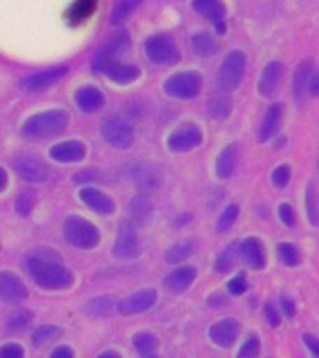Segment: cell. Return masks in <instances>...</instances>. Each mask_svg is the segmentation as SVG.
Here are the masks:
<instances>
[{
	"instance_id": "1",
	"label": "cell",
	"mask_w": 319,
	"mask_h": 358,
	"mask_svg": "<svg viewBox=\"0 0 319 358\" xmlns=\"http://www.w3.org/2000/svg\"><path fill=\"white\" fill-rule=\"evenodd\" d=\"M24 268L38 287L47 291L66 289L73 284L71 271L62 263L56 252L38 248L28 252L24 257Z\"/></svg>"
},
{
	"instance_id": "2",
	"label": "cell",
	"mask_w": 319,
	"mask_h": 358,
	"mask_svg": "<svg viewBox=\"0 0 319 358\" xmlns=\"http://www.w3.org/2000/svg\"><path fill=\"white\" fill-rule=\"evenodd\" d=\"M67 122H69V116L66 110L39 112L22 123L21 134L22 138L30 140V142H39V140L50 138V136L62 133L67 127Z\"/></svg>"
},
{
	"instance_id": "3",
	"label": "cell",
	"mask_w": 319,
	"mask_h": 358,
	"mask_svg": "<svg viewBox=\"0 0 319 358\" xmlns=\"http://www.w3.org/2000/svg\"><path fill=\"white\" fill-rule=\"evenodd\" d=\"M64 237L75 248L92 250L99 245V229L80 217H69L64 220Z\"/></svg>"
},
{
	"instance_id": "4",
	"label": "cell",
	"mask_w": 319,
	"mask_h": 358,
	"mask_svg": "<svg viewBox=\"0 0 319 358\" xmlns=\"http://www.w3.org/2000/svg\"><path fill=\"white\" fill-rule=\"evenodd\" d=\"M146 55L155 66H173L179 62L178 45L166 34H155L146 41Z\"/></svg>"
},
{
	"instance_id": "5",
	"label": "cell",
	"mask_w": 319,
	"mask_h": 358,
	"mask_svg": "<svg viewBox=\"0 0 319 358\" xmlns=\"http://www.w3.org/2000/svg\"><path fill=\"white\" fill-rule=\"evenodd\" d=\"M92 67H94L95 73H101V75H105L116 84H123V86L134 83L140 77L139 67L131 66V64H118L114 58L106 55L97 56Z\"/></svg>"
},
{
	"instance_id": "6",
	"label": "cell",
	"mask_w": 319,
	"mask_h": 358,
	"mask_svg": "<svg viewBox=\"0 0 319 358\" xmlns=\"http://www.w3.org/2000/svg\"><path fill=\"white\" fill-rule=\"evenodd\" d=\"M246 66V56L241 50H232L224 58L222 66L218 69V86L226 92H234L243 80Z\"/></svg>"
},
{
	"instance_id": "7",
	"label": "cell",
	"mask_w": 319,
	"mask_h": 358,
	"mask_svg": "<svg viewBox=\"0 0 319 358\" xmlns=\"http://www.w3.org/2000/svg\"><path fill=\"white\" fill-rule=\"evenodd\" d=\"M101 134L103 138L118 150H127L134 142V129L125 120L118 116L105 117L101 123Z\"/></svg>"
},
{
	"instance_id": "8",
	"label": "cell",
	"mask_w": 319,
	"mask_h": 358,
	"mask_svg": "<svg viewBox=\"0 0 319 358\" xmlns=\"http://www.w3.org/2000/svg\"><path fill=\"white\" fill-rule=\"evenodd\" d=\"M201 90V77L198 73H178L164 83V92L176 99H194Z\"/></svg>"
},
{
	"instance_id": "9",
	"label": "cell",
	"mask_w": 319,
	"mask_h": 358,
	"mask_svg": "<svg viewBox=\"0 0 319 358\" xmlns=\"http://www.w3.org/2000/svg\"><path fill=\"white\" fill-rule=\"evenodd\" d=\"M140 254V245H139V235H136V228L133 222H125L123 220L120 224L116 234V243H114V256L123 262H131L134 257H139Z\"/></svg>"
},
{
	"instance_id": "10",
	"label": "cell",
	"mask_w": 319,
	"mask_h": 358,
	"mask_svg": "<svg viewBox=\"0 0 319 358\" xmlns=\"http://www.w3.org/2000/svg\"><path fill=\"white\" fill-rule=\"evenodd\" d=\"M13 168H15L17 176L28 183H45L50 179L49 168L45 166L43 162L30 155H19L13 159Z\"/></svg>"
},
{
	"instance_id": "11",
	"label": "cell",
	"mask_w": 319,
	"mask_h": 358,
	"mask_svg": "<svg viewBox=\"0 0 319 358\" xmlns=\"http://www.w3.org/2000/svg\"><path fill=\"white\" fill-rule=\"evenodd\" d=\"M168 150L176 151V153H183V151H190L198 148L201 144V131L200 127H196L194 123H187L176 129L170 138H168Z\"/></svg>"
},
{
	"instance_id": "12",
	"label": "cell",
	"mask_w": 319,
	"mask_h": 358,
	"mask_svg": "<svg viewBox=\"0 0 319 358\" xmlns=\"http://www.w3.org/2000/svg\"><path fill=\"white\" fill-rule=\"evenodd\" d=\"M67 66H56L50 69H43L39 73H32L27 78L21 80V88L24 92H41V90L49 88L52 84H56L60 78L66 77Z\"/></svg>"
},
{
	"instance_id": "13",
	"label": "cell",
	"mask_w": 319,
	"mask_h": 358,
	"mask_svg": "<svg viewBox=\"0 0 319 358\" xmlns=\"http://www.w3.org/2000/svg\"><path fill=\"white\" fill-rule=\"evenodd\" d=\"M27 296V285L17 274L10 273V271L0 273V301L8 302V304H17V302L24 301Z\"/></svg>"
},
{
	"instance_id": "14",
	"label": "cell",
	"mask_w": 319,
	"mask_h": 358,
	"mask_svg": "<svg viewBox=\"0 0 319 358\" xmlns=\"http://www.w3.org/2000/svg\"><path fill=\"white\" fill-rule=\"evenodd\" d=\"M157 302V293L153 289H142L136 291L133 295L125 296L118 302V312L123 315H134V313H142L150 310Z\"/></svg>"
},
{
	"instance_id": "15",
	"label": "cell",
	"mask_w": 319,
	"mask_h": 358,
	"mask_svg": "<svg viewBox=\"0 0 319 358\" xmlns=\"http://www.w3.org/2000/svg\"><path fill=\"white\" fill-rule=\"evenodd\" d=\"M239 330L241 324L237 323L235 319H222V321L211 324V329H209V340H211L217 347L228 349V347L234 345V341L237 340Z\"/></svg>"
},
{
	"instance_id": "16",
	"label": "cell",
	"mask_w": 319,
	"mask_h": 358,
	"mask_svg": "<svg viewBox=\"0 0 319 358\" xmlns=\"http://www.w3.org/2000/svg\"><path fill=\"white\" fill-rule=\"evenodd\" d=\"M239 252L245 265L252 268V271H262L265 267V262H267L265 248H263V245L256 237H248V239L243 241L239 246Z\"/></svg>"
},
{
	"instance_id": "17",
	"label": "cell",
	"mask_w": 319,
	"mask_h": 358,
	"mask_svg": "<svg viewBox=\"0 0 319 358\" xmlns=\"http://www.w3.org/2000/svg\"><path fill=\"white\" fill-rule=\"evenodd\" d=\"M86 155V148L78 140H67L50 148V159L56 162H80Z\"/></svg>"
},
{
	"instance_id": "18",
	"label": "cell",
	"mask_w": 319,
	"mask_h": 358,
	"mask_svg": "<svg viewBox=\"0 0 319 358\" xmlns=\"http://www.w3.org/2000/svg\"><path fill=\"white\" fill-rule=\"evenodd\" d=\"M280 80H282V64L269 62L260 77V83H257V94L262 97H273L274 92L278 90Z\"/></svg>"
},
{
	"instance_id": "19",
	"label": "cell",
	"mask_w": 319,
	"mask_h": 358,
	"mask_svg": "<svg viewBox=\"0 0 319 358\" xmlns=\"http://www.w3.org/2000/svg\"><path fill=\"white\" fill-rule=\"evenodd\" d=\"M196 280V267L192 265H185V267H179L176 271L168 274L164 278V287L173 293H183L192 285V282Z\"/></svg>"
},
{
	"instance_id": "20",
	"label": "cell",
	"mask_w": 319,
	"mask_h": 358,
	"mask_svg": "<svg viewBox=\"0 0 319 358\" xmlns=\"http://www.w3.org/2000/svg\"><path fill=\"white\" fill-rule=\"evenodd\" d=\"M80 200L97 215H111L114 213V201L97 189H83L80 190Z\"/></svg>"
},
{
	"instance_id": "21",
	"label": "cell",
	"mask_w": 319,
	"mask_h": 358,
	"mask_svg": "<svg viewBox=\"0 0 319 358\" xmlns=\"http://www.w3.org/2000/svg\"><path fill=\"white\" fill-rule=\"evenodd\" d=\"M280 122H282V105L280 103H274L267 108L265 116H263L262 127H260V133H257V140L260 142H267L278 133Z\"/></svg>"
},
{
	"instance_id": "22",
	"label": "cell",
	"mask_w": 319,
	"mask_h": 358,
	"mask_svg": "<svg viewBox=\"0 0 319 358\" xmlns=\"http://www.w3.org/2000/svg\"><path fill=\"white\" fill-rule=\"evenodd\" d=\"M105 103V97L95 86H83L75 94V105L83 112H95L99 110Z\"/></svg>"
},
{
	"instance_id": "23",
	"label": "cell",
	"mask_w": 319,
	"mask_h": 358,
	"mask_svg": "<svg viewBox=\"0 0 319 358\" xmlns=\"http://www.w3.org/2000/svg\"><path fill=\"white\" fill-rule=\"evenodd\" d=\"M237 166V144H228L217 157L215 170L220 179H228Z\"/></svg>"
},
{
	"instance_id": "24",
	"label": "cell",
	"mask_w": 319,
	"mask_h": 358,
	"mask_svg": "<svg viewBox=\"0 0 319 358\" xmlns=\"http://www.w3.org/2000/svg\"><path fill=\"white\" fill-rule=\"evenodd\" d=\"M192 10L213 21V24L222 22L226 17V8H224L222 0H192Z\"/></svg>"
},
{
	"instance_id": "25",
	"label": "cell",
	"mask_w": 319,
	"mask_h": 358,
	"mask_svg": "<svg viewBox=\"0 0 319 358\" xmlns=\"http://www.w3.org/2000/svg\"><path fill=\"white\" fill-rule=\"evenodd\" d=\"M129 215L134 224L146 226L153 217V203L146 196H136L129 206Z\"/></svg>"
},
{
	"instance_id": "26",
	"label": "cell",
	"mask_w": 319,
	"mask_h": 358,
	"mask_svg": "<svg viewBox=\"0 0 319 358\" xmlns=\"http://www.w3.org/2000/svg\"><path fill=\"white\" fill-rule=\"evenodd\" d=\"M129 47H131V38H129L127 32H116L112 36L101 49V55L111 56V58H116V56L127 52Z\"/></svg>"
},
{
	"instance_id": "27",
	"label": "cell",
	"mask_w": 319,
	"mask_h": 358,
	"mask_svg": "<svg viewBox=\"0 0 319 358\" xmlns=\"http://www.w3.org/2000/svg\"><path fill=\"white\" fill-rule=\"evenodd\" d=\"M313 67L312 62H302L301 66L297 67L295 75H293V94L299 101L306 95L308 92V80H310V75H312Z\"/></svg>"
},
{
	"instance_id": "28",
	"label": "cell",
	"mask_w": 319,
	"mask_h": 358,
	"mask_svg": "<svg viewBox=\"0 0 319 358\" xmlns=\"http://www.w3.org/2000/svg\"><path fill=\"white\" fill-rule=\"evenodd\" d=\"M95 6H97V0H75L67 11V19L71 24H80L94 13Z\"/></svg>"
},
{
	"instance_id": "29",
	"label": "cell",
	"mask_w": 319,
	"mask_h": 358,
	"mask_svg": "<svg viewBox=\"0 0 319 358\" xmlns=\"http://www.w3.org/2000/svg\"><path fill=\"white\" fill-rule=\"evenodd\" d=\"M157 345H159V341L151 332H139L133 336L134 351L142 357H153L157 352Z\"/></svg>"
},
{
	"instance_id": "30",
	"label": "cell",
	"mask_w": 319,
	"mask_h": 358,
	"mask_svg": "<svg viewBox=\"0 0 319 358\" xmlns=\"http://www.w3.org/2000/svg\"><path fill=\"white\" fill-rule=\"evenodd\" d=\"M192 49H194V52L198 56L209 58V56H213L217 52V41H215V38H213L211 34L200 32L192 38Z\"/></svg>"
},
{
	"instance_id": "31",
	"label": "cell",
	"mask_w": 319,
	"mask_h": 358,
	"mask_svg": "<svg viewBox=\"0 0 319 358\" xmlns=\"http://www.w3.org/2000/svg\"><path fill=\"white\" fill-rule=\"evenodd\" d=\"M114 306L116 304L112 301V296H97V299H92L84 310L90 317H106L108 313H112Z\"/></svg>"
},
{
	"instance_id": "32",
	"label": "cell",
	"mask_w": 319,
	"mask_h": 358,
	"mask_svg": "<svg viewBox=\"0 0 319 358\" xmlns=\"http://www.w3.org/2000/svg\"><path fill=\"white\" fill-rule=\"evenodd\" d=\"M196 250V243L192 241H183V243H178L173 245L172 248H168L166 252V262L168 263H179L185 262L187 257H190Z\"/></svg>"
},
{
	"instance_id": "33",
	"label": "cell",
	"mask_w": 319,
	"mask_h": 358,
	"mask_svg": "<svg viewBox=\"0 0 319 358\" xmlns=\"http://www.w3.org/2000/svg\"><path fill=\"white\" fill-rule=\"evenodd\" d=\"M60 334H62L60 327H56V324H43V327H39V329H36V332H34L32 343L36 347H43L45 343L56 340Z\"/></svg>"
},
{
	"instance_id": "34",
	"label": "cell",
	"mask_w": 319,
	"mask_h": 358,
	"mask_svg": "<svg viewBox=\"0 0 319 358\" xmlns=\"http://www.w3.org/2000/svg\"><path fill=\"white\" fill-rule=\"evenodd\" d=\"M237 217H239V207L235 206V203H232V206L226 207V209L222 211V215H220V217H218V220H217V231H218V234H224V231H228V229L235 224Z\"/></svg>"
},
{
	"instance_id": "35",
	"label": "cell",
	"mask_w": 319,
	"mask_h": 358,
	"mask_svg": "<svg viewBox=\"0 0 319 358\" xmlns=\"http://www.w3.org/2000/svg\"><path fill=\"white\" fill-rule=\"evenodd\" d=\"M278 256L280 259L284 262V265H288V267H297L299 262H301V254H299V250H297V246L291 245V243H280Z\"/></svg>"
},
{
	"instance_id": "36",
	"label": "cell",
	"mask_w": 319,
	"mask_h": 358,
	"mask_svg": "<svg viewBox=\"0 0 319 358\" xmlns=\"http://www.w3.org/2000/svg\"><path fill=\"white\" fill-rule=\"evenodd\" d=\"M139 4H140V0H122V2L118 4L116 10H114V15H112L111 19L112 24L116 27V24H120L122 21H125L129 13H131V11H133Z\"/></svg>"
},
{
	"instance_id": "37",
	"label": "cell",
	"mask_w": 319,
	"mask_h": 358,
	"mask_svg": "<svg viewBox=\"0 0 319 358\" xmlns=\"http://www.w3.org/2000/svg\"><path fill=\"white\" fill-rule=\"evenodd\" d=\"M304 207H306L310 222H312L313 226H318V201H316V187H313V185H308Z\"/></svg>"
},
{
	"instance_id": "38",
	"label": "cell",
	"mask_w": 319,
	"mask_h": 358,
	"mask_svg": "<svg viewBox=\"0 0 319 358\" xmlns=\"http://www.w3.org/2000/svg\"><path fill=\"white\" fill-rule=\"evenodd\" d=\"M32 209H34V194L30 192V190H24V192H22V194L15 200L17 215H21V217H28Z\"/></svg>"
},
{
	"instance_id": "39",
	"label": "cell",
	"mask_w": 319,
	"mask_h": 358,
	"mask_svg": "<svg viewBox=\"0 0 319 358\" xmlns=\"http://www.w3.org/2000/svg\"><path fill=\"white\" fill-rule=\"evenodd\" d=\"M260 352V338L256 334H250L246 338V341L243 343V347L237 352L239 358H254Z\"/></svg>"
},
{
	"instance_id": "40",
	"label": "cell",
	"mask_w": 319,
	"mask_h": 358,
	"mask_svg": "<svg viewBox=\"0 0 319 358\" xmlns=\"http://www.w3.org/2000/svg\"><path fill=\"white\" fill-rule=\"evenodd\" d=\"M32 321V315L28 310H21V312H15L8 321V329L10 330H24Z\"/></svg>"
},
{
	"instance_id": "41",
	"label": "cell",
	"mask_w": 319,
	"mask_h": 358,
	"mask_svg": "<svg viewBox=\"0 0 319 358\" xmlns=\"http://www.w3.org/2000/svg\"><path fill=\"white\" fill-rule=\"evenodd\" d=\"M290 166H288V164H280V166L273 172V185L274 187H278V189H282V187H285V185L290 183Z\"/></svg>"
},
{
	"instance_id": "42",
	"label": "cell",
	"mask_w": 319,
	"mask_h": 358,
	"mask_svg": "<svg viewBox=\"0 0 319 358\" xmlns=\"http://www.w3.org/2000/svg\"><path fill=\"white\" fill-rule=\"evenodd\" d=\"M234 252H235V246H229L226 250L220 254V257L217 259L215 263V268H217L218 273H226L229 267H232V263H234Z\"/></svg>"
},
{
	"instance_id": "43",
	"label": "cell",
	"mask_w": 319,
	"mask_h": 358,
	"mask_svg": "<svg viewBox=\"0 0 319 358\" xmlns=\"http://www.w3.org/2000/svg\"><path fill=\"white\" fill-rule=\"evenodd\" d=\"M228 291H229V295H234V296L243 295V293L246 291V278H245V276H243V274H237V276H234V278L229 280Z\"/></svg>"
},
{
	"instance_id": "44",
	"label": "cell",
	"mask_w": 319,
	"mask_h": 358,
	"mask_svg": "<svg viewBox=\"0 0 319 358\" xmlns=\"http://www.w3.org/2000/svg\"><path fill=\"white\" fill-rule=\"evenodd\" d=\"M278 217L285 226H290V228L295 226L297 217H295V211H293V207H291L290 203H282V206L278 207Z\"/></svg>"
},
{
	"instance_id": "45",
	"label": "cell",
	"mask_w": 319,
	"mask_h": 358,
	"mask_svg": "<svg viewBox=\"0 0 319 358\" xmlns=\"http://www.w3.org/2000/svg\"><path fill=\"white\" fill-rule=\"evenodd\" d=\"M209 112H211V116H215L217 120H224V117L228 116V105H226V101L224 99H215L209 103Z\"/></svg>"
},
{
	"instance_id": "46",
	"label": "cell",
	"mask_w": 319,
	"mask_h": 358,
	"mask_svg": "<svg viewBox=\"0 0 319 358\" xmlns=\"http://www.w3.org/2000/svg\"><path fill=\"white\" fill-rule=\"evenodd\" d=\"M22 355H24V351H22V347L15 345V343H10V345L0 347V357H4V358H21Z\"/></svg>"
},
{
	"instance_id": "47",
	"label": "cell",
	"mask_w": 319,
	"mask_h": 358,
	"mask_svg": "<svg viewBox=\"0 0 319 358\" xmlns=\"http://www.w3.org/2000/svg\"><path fill=\"white\" fill-rule=\"evenodd\" d=\"M265 313H267L269 324H271V327H278V324H280V315H278V310L274 308L273 302H269L267 306H265Z\"/></svg>"
},
{
	"instance_id": "48",
	"label": "cell",
	"mask_w": 319,
	"mask_h": 358,
	"mask_svg": "<svg viewBox=\"0 0 319 358\" xmlns=\"http://www.w3.org/2000/svg\"><path fill=\"white\" fill-rule=\"evenodd\" d=\"M302 341H304V343H306V347L308 349H310V351H312V355L313 357H318L319 355V341H318V338H316V336H312V334H304L302 336Z\"/></svg>"
},
{
	"instance_id": "49",
	"label": "cell",
	"mask_w": 319,
	"mask_h": 358,
	"mask_svg": "<svg viewBox=\"0 0 319 358\" xmlns=\"http://www.w3.org/2000/svg\"><path fill=\"white\" fill-rule=\"evenodd\" d=\"M280 304H282V310H284V313L288 317H295V304H293V301H291L290 296H282V299H280Z\"/></svg>"
},
{
	"instance_id": "50",
	"label": "cell",
	"mask_w": 319,
	"mask_h": 358,
	"mask_svg": "<svg viewBox=\"0 0 319 358\" xmlns=\"http://www.w3.org/2000/svg\"><path fill=\"white\" fill-rule=\"evenodd\" d=\"M308 90H310V95H313V97L319 94L318 71H312V75H310V80H308Z\"/></svg>"
},
{
	"instance_id": "51",
	"label": "cell",
	"mask_w": 319,
	"mask_h": 358,
	"mask_svg": "<svg viewBox=\"0 0 319 358\" xmlns=\"http://www.w3.org/2000/svg\"><path fill=\"white\" fill-rule=\"evenodd\" d=\"M50 357L52 358H58V357H64V358H71L73 357V351L69 347H58L55 351L50 352Z\"/></svg>"
},
{
	"instance_id": "52",
	"label": "cell",
	"mask_w": 319,
	"mask_h": 358,
	"mask_svg": "<svg viewBox=\"0 0 319 358\" xmlns=\"http://www.w3.org/2000/svg\"><path fill=\"white\" fill-rule=\"evenodd\" d=\"M6 187H8V176H6L4 168H0V192L6 190Z\"/></svg>"
},
{
	"instance_id": "53",
	"label": "cell",
	"mask_w": 319,
	"mask_h": 358,
	"mask_svg": "<svg viewBox=\"0 0 319 358\" xmlns=\"http://www.w3.org/2000/svg\"><path fill=\"white\" fill-rule=\"evenodd\" d=\"M101 357H120V355L114 351H106V352H101Z\"/></svg>"
}]
</instances>
